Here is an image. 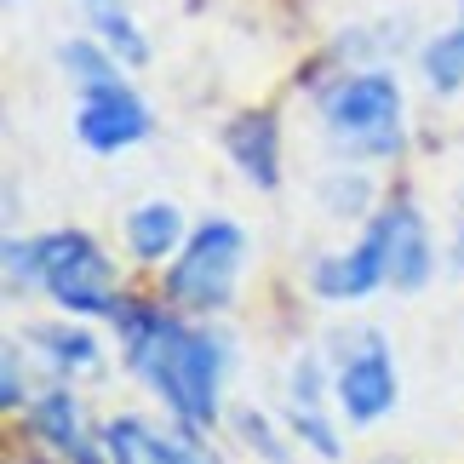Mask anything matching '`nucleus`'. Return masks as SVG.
Returning <instances> with one entry per match:
<instances>
[{
    "instance_id": "obj_8",
    "label": "nucleus",
    "mask_w": 464,
    "mask_h": 464,
    "mask_svg": "<svg viewBox=\"0 0 464 464\" xmlns=\"http://www.w3.org/2000/svg\"><path fill=\"white\" fill-rule=\"evenodd\" d=\"M103 453H110V464H218L195 441V430L172 436V430H160V424L138 419V413L115 419L103 430Z\"/></svg>"
},
{
    "instance_id": "obj_17",
    "label": "nucleus",
    "mask_w": 464,
    "mask_h": 464,
    "mask_svg": "<svg viewBox=\"0 0 464 464\" xmlns=\"http://www.w3.org/2000/svg\"><path fill=\"white\" fill-rule=\"evenodd\" d=\"M0 401L6 407H24V350L6 344V379H0Z\"/></svg>"
},
{
    "instance_id": "obj_4",
    "label": "nucleus",
    "mask_w": 464,
    "mask_h": 464,
    "mask_svg": "<svg viewBox=\"0 0 464 464\" xmlns=\"http://www.w3.org/2000/svg\"><path fill=\"white\" fill-rule=\"evenodd\" d=\"M321 121H327V138L344 155L362 160H384L401 150V86L384 69H362V75H344L338 86L321 92Z\"/></svg>"
},
{
    "instance_id": "obj_11",
    "label": "nucleus",
    "mask_w": 464,
    "mask_h": 464,
    "mask_svg": "<svg viewBox=\"0 0 464 464\" xmlns=\"http://www.w3.org/2000/svg\"><path fill=\"white\" fill-rule=\"evenodd\" d=\"M29 430L69 464H98V441L86 430V413H81V401L69 396V390H46V396L29 407Z\"/></svg>"
},
{
    "instance_id": "obj_14",
    "label": "nucleus",
    "mask_w": 464,
    "mask_h": 464,
    "mask_svg": "<svg viewBox=\"0 0 464 464\" xmlns=\"http://www.w3.org/2000/svg\"><path fill=\"white\" fill-rule=\"evenodd\" d=\"M81 6H86V24L98 29V41L110 46L127 69L150 63V41H144V29L132 24V12L121 6V0H81Z\"/></svg>"
},
{
    "instance_id": "obj_18",
    "label": "nucleus",
    "mask_w": 464,
    "mask_h": 464,
    "mask_svg": "<svg viewBox=\"0 0 464 464\" xmlns=\"http://www.w3.org/2000/svg\"><path fill=\"white\" fill-rule=\"evenodd\" d=\"M6 6H12V0H6Z\"/></svg>"
},
{
    "instance_id": "obj_7",
    "label": "nucleus",
    "mask_w": 464,
    "mask_h": 464,
    "mask_svg": "<svg viewBox=\"0 0 464 464\" xmlns=\"http://www.w3.org/2000/svg\"><path fill=\"white\" fill-rule=\"evenodd\" d=\"M372 287H390V224H384V212H372L367 236L355 241L350 253H327L310 270V293L327 298V304L367 298Z\"/></svg>"
},
{
    "instance_id": "obj_16",
    "label": "nucleus",
    "mask_w": 464,
    "mask_h": 464,
    "mask_svg": "<svg viewBox=\"0 0 464 464\" xmlns=\"http://www.w3.org/2000/svg\"><path fill=\"white\" fill-rule=\"evenodd\" d=\"M419 69H424V81H430V92H459L464 86V24L436 34V41H424Z\"/></svg>"
},
{
    "instance_id": "obj_6",
    "label": "nucleus",
    "mask_w": 464,
    "mask_h": 464,
    "mask_svg": "<svg viewBox=\"0 0 464 464\" xmlns=\"http://www.w3.org/2000/svg\"><path fill=\"white\" fill-rule=\"evenodd\" d=\"M333 396H338V413L350 424H379L396 407L401 384H396V362H390L379 333L355 338V350H344V362L333 372Z\"/></svg>"
},
{
    "instance_id": "obj_1",
    "label": "nucleus",
    "mask_w": 464,
    "mask_h": 464,
    "mask_svg": "<svg viewBox=\"0 0 464 464\" xmlns=\"http://www.w3.org/2000/svg\"><path fill=\"white\" fill-rule=\"evenodd\" d=\"M115 333L127 350V367L144 379L184 430H212L218 419V384H224V344L212 333H195L189 321L167 315L144 298H121Z\"/></svg>"
},
{
    "instance_id": "obj_13",
    "label": "nucleus",
    "mask_w": 464,
    "mask_h": 464,
    "mask_svg": "<svg viewBox=\"0 0 464 464\" xmlns=\"http://www.w3.org/2000/svg\"><path fill=\"white\" fill-rule=\"evenodd\" d=\"M178 241H184V212H178L172 201H144V207H132V218H127V246H132V258L160 264V258L178 253Z\"/></svg>"
},
{
    "instance_id": "obj_3",
    "label": "nucleus",
    "mask_w": 464,
    "mask_h": 464,
    "mask_svg": "<svg viewBox=\"0 0 464 464\" xmlns=\"http://www.w3.org/2000/svg\"><path fill=\"white\" fill-rule=\"evenodd\" d=\"M58 63L63 75L75 81V138L92 155H115V150H132L155 132V115L150 103L127 86L121 75V58L103 41H63L58 46Z\"/></svg>"
},
{
    "instance_id": "obj_9",
    "label": "nucleus",
    "mask_w": 464,
    "mask_h": 464,
    "mask_svg": "<svg viewBox=\"0 0 464 464\" xmlns=\"http://www.w3.org/2000/svg\"><path fill=\"white\" fill-rule=\"evenodd\" d=\"M224 150L241 167L246 184H258V189H276L281 184V121H276V110L236 115L224 127Z\"/></svg>"
},
{
    "instance_id": "obj_12",
    "label": "nucleus",
    "mask_w": 464,
    "mask_h": 464,
    "mask_svg": "<svg viewBox=\"0 0 464 464\" xmlns=\"http://www.w3.org/2000/svg\"><path fill=\"white\" fill-rule=\"evenodd\" d=\"M321 384H327V379H321V362H315V355H298L293 384H287V419H293L298 441H310L321 459H338V430L327 424V413H321V401H327Z\"/></svg>"
},
{
    "instance_id": "obj_15",
    "label": "nucleus",
    "mask_w": 464,
    "mask_h": 464,
    "mask_svg": "<svg viewBox=\"0 0 464 464\" xmlns=\"http://www.w3.org/2000/svg\"><path fill=\"white\" fill-rule=\"evenodd\" d=\"M29 338L46 350V362L58 372H98L103 367V350L92 333H75L69 321H46V327H29Z\"/></svg>"
},
{
    "instance_id": "obj_10",
    "label": "nucleus",
    "mask_w": 464,
    "mask_h": 464,
    "mask_svg": "<svg viewBox=\"0 0 464 464\" xmlns=\"http://www.w3.org/2000/svg\"><path fill=\"white\" fill-rule=\"evenodd\" d=\"M379 212H384V224H390V287H396V293H419L424 281H430V270H436L424 212L413 201H390Z\"/></svg>"
},
{
    "instance_id": "obj_5",
    "label": "nucleus",
    "mask_w": 464,
    "mask_h": 464,
    "mask_svg": "<svg viewBox=\"0 0 464 464\" xmlns=\"http://www.w3.org/2000/svg\"><path fill=\"white\" fill-rule=\"evenodd\" d=\"M241 258H246L241 224L207 218L201 229H189L184 246H178V258H172V270H167V298H172L178 310H195V315L229 310L236 281H241Z\"/></svg>"
},
{
    "instance_id": "obj_2",
    "label": "nucleus",
    "mask_w": 464,
    "mask_h": 464,
    "mask_svg": "<svg viewBox=\"0 0 464 464\" xmlns=\"http://www.w3.org/2000/svg\"><path fill=\"white\" fill-rule=\"evenodd\" d=\"M6 287H41L52 304H63L69 315H115V264L103 258V246L86 229H46L34 241H6Z\"/></svg>"
}]
</instances>
